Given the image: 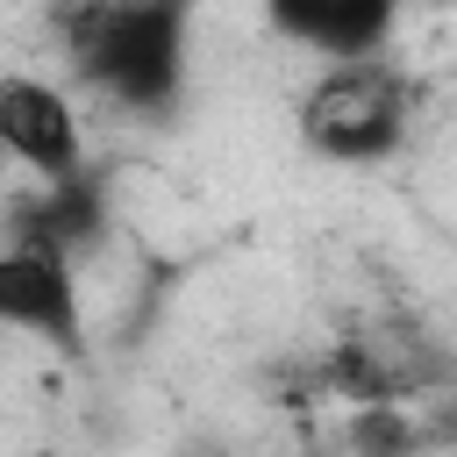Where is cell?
Segmentation results:
<instances>
[{"mask_svg": "<svg viewBox=\"0 0 457 457\" xmlns=\"http://www.w3.org/2000/svg\"><path fill=\"white\" fill-rule=\"evenodd\" d=\"M79 79L136 121H164L186 93L193 0H64Z\"/></svg>", "mask_w": 457, "mask_h": 457, "instance_id": "obj_1", "label": "cell"}, {"mask_svg": "<svg viewBox=\"0 0 457 457\" xmlns=\"http://www.w3.org/2000/svg\"><path fill=\"white\" fill-rule=\"evenodd\" d=\"M414 129V86L393 57H350L328 64L300 100V143L328 164H386Z\"/></svg>", "mask_w": 457, "mask_h": 457, "instance_id": "obj_2", "label": "cell"}, {"mask_svg": "<svg viewBox=\"0 0 457 457\" xmlns=\"http://www.w3.org/2000/svg\"><path fill=\"white\" fill-rule=\"evenodd\" d=\"M0 157L29 179H64L86 171V121L79 100L57 79L36 71H0Z\"/></svg>", "mask_w": 457, "mask_h": 457, "instance_id": "obj_3", "label": "cell"}, {"mask_svg": "<svg viewBox=\"0 0 457 457\" xmlns=\"http://www.w3.org/2000/svg\"><path fill=\"white\" fill-rule=\"evenodd\" d=\"M0 328L36 336L50 350L86 343V300H79V264L36 250V243H0Z\"/></svg>", "mask_w": 457, "mask_h": 457, "instance_id": "obj_4", "label": "cell"}, {"mask_svg": "<svg viewBox=\"0 0 457 457\" xmlns=\"http://www.w3.org/2000/svg\"><path fill=\"white\" fill-rule=\"evenodd\" d=\"M264 21L314 50L321 64H350V57H386L400 36V0H257Z\"/></svg>", "mask_w": 457, "mask_h": 457, "instance_id": "obj_5", "label": "cell"}, {"mask_svg": "<svg viewBox=\"0 0 457 457\" xmlns=\"http://www.w3.org/2000/svg\"><path fill=\"white\" fill-rule=\"evenodd\" d=\"M14 243H36L64 264H86L107 243V179L64 171V179H36V193L14 207Z\"/></svg>", "mask_w": 457, "mask_h": 457, "instance_id": "obj_6", "label": "cell"}, {"mask_svg": "<svg viewBox=\"0 0 457 457\" xmlns=\"http://www.w3.org/2000/svg\"><path fill=\"white\" fill-rule=\"evenodd\" d=\"M21 457H64V450H21Z\"/></svg>", "mask_w": 457, "mask_h": 457, "instance_id": "obj_7", "label": "cell"}, {"mask_svg": "<svg viewBox=\"0 0 457 457\" xmlns=\"http://www.w3.org/2000/svg\"><path fill=\"white\" fill-rule=\"evenodd\" d=\"M0 179H7V157H0Z\"/></svg>", "mask_w": 457, "mask_h": 457, "instance_id": "obj_8", "label": "cell"}]
</instances>
